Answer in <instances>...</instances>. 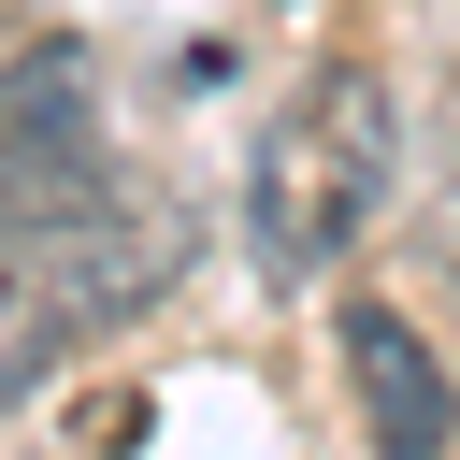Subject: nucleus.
<instances>
[{"label":"nucleus","instance_id":"nucleus-1","mask_svg":"<svg viewBox=\"0 0 460 460\" xmlns=\"http://www.w3.org/2000/svg\"><path fill=\"white\" fill-rule=\"evenodd\" d=\"M388 187H402V101H388V72H316L259 129V158H244V244H259V273L273 288L345 273V244L388 216Z\"/></svg>","mask_w":460,"mask_h":460},{"label":"nucleus","instance_id":"nucleus-2","mask_svg":"<svg viewBox=\"0 0 460 460\" xmlns=\"http://www.w3.org/2000/svg\"><path fill=\"white\" fill-rule=\"evenodd\" d=\"M115 201V158H101V58L86 43H14V72H0V230L29 244V273H43V244L58 230H86Z\"/></svg>","mask_w":460,"mask_h":460},{"label":"nucleus","instance_id":"nucleus-3","mask_svg":"<svg viewBox=\"0 0 460 460\" xmlns=\"http://www.w3.org/2000/svg\"><path fill=\"white\" fill-rule=\"evenodd\" d=\"M331 345H345V388H359V417H374V460H446V446H460V388H446V359L417 345L402 302H345Z\"/></svg>","mask_w":460,"mask_h":460},{"label":"nucleus","instance_id":"nucleus-4","mask_svg":"<svg viewBox=\"0 0 460 460\" xmlns=\"http://www.w3.org/2000/svg\"><path fill=\"white\" fill-rule=\"evenodd\" d=\"M431 288H446V302H460V187H446V201H431Z\"/></svg>","mask_w":460,"mask_h":460}]
</instances>
